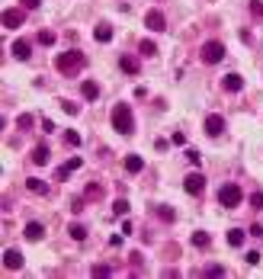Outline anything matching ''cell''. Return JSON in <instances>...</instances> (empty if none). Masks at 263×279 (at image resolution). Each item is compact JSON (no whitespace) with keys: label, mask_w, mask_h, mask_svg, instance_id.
Listing matches in <instances>:
<instances>
[{"label":"cell","mask_w":263,"mask_h":279,"mask_svg":"<svg viewBox=\"0 0 263 279\" xmlns=\"http://www.w3.org/2000/svg\"><path fill=\"white\" fill-rule=\"evenodd\" d=\"M16 125H19V129H23V132H29L32 125H36V119H32V116H29V112H23V116L16 119Z\"/></svg>","instance_id":"cell-25"},{"label":"cell","mask_w":263,"mask_h":279,"mask_svg":"<svg viewBox=\"0 0 263 279\" xmlns=\"http://www.w3.org/2000/svg\"><path fill=\"white\" fill-rule=\"evenodd\" d=\"M84 202L87 199H80V196H77V199H71V212H84Z\"/></svg>","instance_id":"cell-35"},{"label":"cell","mask_w":263,"mask_h":279,"mask_svg":"<svg viewBox=\"0 0 263 279\" xmlns=\"http://www.w3.org/2000/svg\"><path fill=\"white\" fill-rule=\"evenodd\" d=\"M218 202H222L225 209H238L241 202H244L241 186L238 183H222V186H218Z\"/></svg>","instance_id":"cell-3"},{"label":"cell","mask_w":263,"mask_h":279,"mask_svg":"<svg viewBox=\"0 0 263 279\" xmlns=\"http://www.w3.org/2000/svg\"><path fill=\"white\" fill-rule=\"evenodd\" d=\"M64 141H68L71 148H77V145H80L84 138H80V132H74V129H68V132H64Z\"/></svg>","instance_id":"cell-27"},{"label":"cell","mask_w":263,"mask_h":279,"mask_svg":"<svg viewBox=\"0 0 263 279\" xmlns=\"http://www.w3.org/2000/svg\"><path fill=\"white\" fill-rule=\"evenodd\" d=\"M36 39H39V45H55V32H48V29H42L39 36H36Z\"/></svg>","instance_id":"cell-31"},{"label":"cell","mask_w":263,"mask_h":279,"mask_svg":"<svg viewBox=\"0 0 263 279\" xmlns=\"http://www.w3.org/2000/svg\"><path fill=\"white\" fill-rule=\"evenodd\" d=\"M250 234H254V238H263V225H260V222H257V225L250 228Z\"/></svg>","instance_id":"cell-42"},{"label":"cell","mask_w":263,"mask_h":279,"mask_svg":"<svg viewBox=\"0 0 263 279\" xmlns=\"http://www.w3.org/2000/svg\"><path fill=\"white\" fill-rule=\"evenodd\" d=\"M87 196H90V199H100V196H103V186L100 183H90V186H87Z\"/></svg>","instance_id":"cell-34"},{"label":"cell","mask_w":263,"mask_h":279,"mask_svg":"<svg viewBox=\"0 0 263 279\" xmlns=\"http://www.w3.org/2000/svg\"><path fill=\"white\" fill-rule=\"evenodd\" d=\"M3 266L7 270H19L23 266V254L19 250H3Z\"/></svg>","instance_id":"cell-11"},{"label":"cell","mask_w":263,"mask_h":279,"mask_svg":"<svg viewBox=\"0 0 263 279\" xmlns=\"http://www.w3.org/2000/svg\"><path fill=\"white\" fill-rule=\"evenodd\" d=\"M244 238H247V234L241 231V228H231V231H228V244H231V247H241V244H244Z\"/></svg>","instance_id":"cell-20"},{"label":"cell","mask_w":263,"mask_h":279,"mask_svg":"<svg viewBox=\"0 0 263 279\" xmlns=\"http://www.w3.org/2000/svg\"><path fill=\"white\" fill-rule=\"evenodd\" d=\"M225 132V119L222 116H209L206 119V135H209V138H215V135H222Z\"/></svg>","instance_id":"cell-10"},{"label":"cell","mask_w":263,"mask_h":279,"mask_svg":"<svg viewBox=\"0 0 263 279\" xmlns=\"http://www.w3.org/2000/svg\"><path fill=\"white\" fill-rule=\"evenodd\" d=\"M138 52L151 58V55H157V45H154V42H151V39H145V42H138Z\"/></svg>","instance_id":"cell-24"},{"label":"cell","mask_w":263,"mask_h":279,"mask_svg":"<svg viewBox=\"0 0 263 279\" xmlns=\"http://www.w3.org/2000/svg\"><path fill=\"white\" fill-rule=\"evenodd\" d=\"M119 68H122V74H132V77L138 74V61H135L132 55H122V58H119Z\"/></svg>","instance_id":"cell-15"},{"label":"cell","mask_w":263,"mask_h":279,"mask_svg":"<svg viewBox=\"0 0 263 279\" xmlns=\"http://www.w3.org/2000/svg\"><path fill=\"white\" fill-rule=\"evenodd\" d=\"M209 244H212V238H209V234H206V231H196V234H193V247L206 250V247H209Z\"/></svg>","instance_id":"cell-21"},{"label":"cell","mask_w":263,"mask_h":279,"mask_svg":"<svg viewBox=\"0 0 263 279\" xmlns=\"http://www.w3.org/2000/svg\"><path fill=\"white\" fill-rule=\"evenodd\" d=\"M48 154H52V151H48V145H45V141H42V145H36V148H32V164L45 167V164H48Z\"/></svg>","instance_id":"cell-12"},{"label":"cell","mask_w":263,"mask_h":279,"mask_svg":"<svg viewBox=\"0 0 263 279\" xmlns=\"http://www.w3.org/2000/svg\"><path fill=\"white\" fill-rule=\"evenodd\" d=\"M202 276H225V266L222 263H209L206 270H202Z\"/></svg>","instance_id":"cell-26"},{"label":"cell","mask_w":263,"mask_h":279,"mask_svg":"<svg viewBox=\"0 0 263 279\" xmlns=\"http://www.w3.org/2000/svg\"><path fill=\"white\" fill-rule=\"evenodd\" d=\"M222 90H228V93H241V90H244V77H241L238 71L225 74V77H222Z\"/></svg>","instance_id":"cell-7"},{"label":"cell","mask_w":263,"mask_h":279,"mask_svg":"<svg viewBox=\"0 0 263 279\" xmlns=\"http://www.w3.org/2000/svg\"><path fill=\"white\" fill-rule=\"evenodd\" d=\"M61 109L68 112V116H77V112H80V106H77V103H71V100H61Z\"/></svg>","instance_id":"cell-33"},{"label":"cell","mask_w":263,"mask_h":279,"mask_svg":"<svg viewBox=\"0 0 263 279\" xmlns=\"http://www.w3.org/2000/svg\"><path fill=\"white\" fill-rule=\"evenodd\" d=\"M68 234H71V238H74V241H84V238H87V228L74 222V225H68Z\"/></svg>","instance_id":"cell-22"},{"label":"cell","mask_w":263,"mask_h":279,"mask_svg":"<svg viewBox=\"0 0 263 279\" xmlns=\"http://www.w3.org/2000/svg\"><path fill=\"white\" fill-rule=\"evenodd\" d=\"M26 19L23 10H3V16H0V23H3V29H19Z\"/></svg>","instance_id":"cell-6"},{"label":"cell","mask_w":263,"mask_h":279,"mask_svg":"<svg viewBox=\"0 0 263 279\" xmlns=\"http://www.w3.org/2000/svg\"><path fill=\"white\" fill-rule=\"evenodd\" d=\"M170 141H173V145H183L186 135H183V132H173V138H170Z\"/></svg>","instance_id":"cell-41"},{"label":"cell","mask_w":263,"mask_h":279,"mask_svg":"<svg viewBox=\"0 0 263 279\" xmlns=\"http://www.w3.org/2000/svg\"><path fill=\"white\" fill-rule=\"evenodd\" d=\"M42 129H45V132L52 135V132H55V122H52V119H42Z\"/></svg>","instance_id":"cell-39"},{"label":"cell","mask_w":263,"mask_h":279,"mask_svg":"<svg viewBox=\"0 0 263 279\" xmlns=\"http://www.w3.org/2000/svg\"><path fill=\"white\" fill-rule=\"evenodd\" d=\"M10 55H13L16 61H29V55H32V45L26 39H16L13 45H10Z\"/></svg>","instance_id":"cell-9"},{"label":"cell","mask_w":263,"mask_h":279,"mask_svg":"<svg viewBox=\"0 0 263 279\" xmlns=\"http://www.w3.org/2000/svg\"><path fill=\"white\" fill-rule=\"evenodd\" d=\"M125 170H129V173H141V170H145V161H141L138 154L125 157Z\"/></svg>","instance_id":"cell-18"},{"label":"cell","mask_w":263,"mask_h":279,"mask_svg":"<svg viewBox=\"0 0 263 279\" xmlns=\"http://www.w3.org/2000/svg\"><path fill=\"white\" fill-rule=\"evenodd\" d=\"M80 90H84L87 100H96V96H100V87L93 84V80H84V84H80Z\"/></svg>","instance_id":"cell-19"},{"label":"cell","mask_w":263,"mask_h":279,"mask_svg":"<svg viewBox=\"0 0 263 279\" xmlns=\"http://www.w3.org/2000/svg\"><path fill=\"white\" fill-rule=\"evenodd\" d=\"M90 273H93V276H113V266H109V263H96Z\"/></svg>","instance_id":"cell-30"},{"label":"cell","mask_w":263,"mask_h":279,"mask_svg":"<svg viewBox=\"0 0 263 279\" xmlns=\"http://www.w3.org/2000/svg\"><path fill=\"white\" fill-rule=\"evenodd\" d=\"M84 64H87V55L77 52V48L55 55V71H58V74H68V77H74L77 71H84Z\"/></svg>","instance_id":"cell-1"},{"label":"cell","mask_w":263,"mask_h":279,"mask_svg":"<svg viewBox=\"0 0 263 279\" xmlns=\"http://www.w3.org/2000/svg\"><path fill=\"white\" fill-rule=\"evenodd\" d=\"M125 212H129V202H125V199L113 202V215H125Z\"/></svg>","instance_id":"cell-32"},{"label":"cell","mask_w":263,"mask_h":279,"mask_svg":"<svg viewBox=\"0 0 263 279\" xmlns=\"http://www.w3.org/2000/svg\"><path fill=\"white\" fill-rule=\"evenodd\" d=\"M247 10H250V16H254V19H263V0H250Z\"/></svg>","instance_id":"cell-23"},{"label":"cell","mask_w":263,"mask_h":279,"mask_svg":"<svg viewBox=\"0 0 263 279\" xmlns=\"http://www.w3.org/2000/svg\"><path fill=\"white\" fill-rule=\"evenodd\" d=\"M129 263H132V270H135V266H141V254H132V257H129Z\"/></svg>","instance_id":"cell-40"},{"label":"cell","mask_w":263,"mask_h":279,"mask_svg":"<svg viewBox=\"0 0 263 279\" xmlns=\"http://www.w3.org/2000/svg\"><path fill=\"white\" fill-rule=\"evenodd\" d=\"M183 186H186V193L189 196H199L202 189H206V177H202V173H189V177L183 180Z\"/></svg>","instance_id":"cell-8"},{"label":"cell","mask_w":263,"mask_h":279,"mask_svg":"<svg viewBox=\"0 0 263 279\" xmlns=\"http://www.w3.org/2000/svg\"><path fill=\"white\" fill-rule=\"evenodd\" d=\"M26 189H29V193L45 196L48 193V183H45V180H39V177H29V180H26Z\"/></svg>","instance_id":"cell-16"},{"label":"cell","mask_w":263,"mask_h":279,"mask_svg":"<svg viewBox=\"0 0 263 279\" xmlns=\"http://www.w3.org/2000/svg\"><path fill=\"white\" fill-rule=\"evenodd\" d=\"M145 26L151 32H164V29H167V19H164L161 10H148V13H145Z\"/></svg>","instance_id":"cell-5"},{"label":"cell","mask_w":263,"mask_h":279,"mask_svg":"<svg viewBox=\"0 0 263 279\" xmlns=\"http://www.w3.org/2000/svg\"><path fill=\"white\" fill-rule=\"evenodd\" d=\"M250 205H254V209H263V193H254V196H250Z\"/></svg>","instance_id":"cell-36"},{"label":"cell","mask_w":263,"mask_h":279,"mask_svg":"<svg viewBox=\"0 0 263 279\" xmlns=\"http://www.w3.org/2000/svg\"><path fill=\"white\" fill-rule=\"evenodd\" d=\"M113 129H116L119 135H132V132H135V116H132V106H125V103L113 106Z\"/></svg>","instance_id":"cell-2"},{"label":"cell","mask_w":263,"mask_h":279,"mask_svg":"<svg viewBox=\"0 0 263 279\" xmlns=\"http://www.w3.org/2000/svg\"><path fill=\"white\" fill-rule=\"evenodd\" d=\"M19 3H23L26 10H39V3H42V0H19Z\"/></svg>","instance_id":"cell-38"},{"label":"cell","mask_w":263,"mask_h":279,"mask_svg":"<svg viewBox=\"0 0 263 279\" xmlns=\"http://www.w3.org/2000/svg\"><path fill=\"white\" fill-rule=\"evenodd\" d=\"M93 39H96V42H109V39H113V26H109V23H96Z\"/></svg>","instance_id":"cell-17"},{"label":"cell","mask_w":263,"mask_h":279,"mask_svg":"<svg viewBox=\"0 0 263 279\" xmlns=\"http://www.w3.org/2000/svg\"><path fill=\"white\" fill-rule=\"evenodd\" d=\"M199 55H202V61L206 64H218L225 58V45L222 42H206V45L199 48Z\"/></svg>","instance_id":"cell-4"},{"label":"cell","mask_w":263,"mask_h":279,"mask_svg":"<svg viewBox=\"0 0 263 279\" xmlns=\"http://www.w3.org/2000/svg\"><path fill=\"white\" fill-rule=\"evenodd\" d=\"M23 238H26V241H42V238H45V228H42V222H29Z\"/></svg>","instance_id":"cell-13"},{"label":"cell","mask_w":263,"mask_h":279,"mask_svg":"<svg viewBox=\"0 0 263 279\" xmlns=\"http://www.w3.org/2000/svg\"><path fill=\"white\" fill-rule=\"evenodd\" d=\"M244 260H247V263H250V266H257V263H260V254H257V250H250V254H247V257H244Z\"/></svg>","instance_id":"cell-37"},{"label":"cell","mask_w":263,"mask_h":279,"mask_svg":"<svg viewBox=\"0 0 263 279\" xmlns=\"http://www.w3.org/2000/svg\"><path fill=\"white\" fill-rule=\"evenodd\" d=\"M80 164H84V161H80V157H71V161L64 164L61 170L55 173V180H58V183H61V180H68V173H74V170H77V167H80Z\"/></svg>","instance_id":"cell-14"},{"label":"cell","mask_w":263,"mask_h":279,"mask_svg":"<svg viewBox=\"0 0 263 279\" xmlns=\"http://www.w3.org/2000/svg\"><path fill=\"white\" fill-rule=\"evenodd\" d=\"M186 161L193 164V167H199V164H202V154L196 151V148H186Z\"/></svg>","instance_id":"cell-28"},{"label":"cell","mask_w":263,"mask_h":279,"mask_svg":"<svg viewBox=\"0 0 263 279\" xmlns=\"http://www.w3.org/2000/svg\"><path fill=\"white\" fill-rule=\"evenodd\" d=\"M157 218H164V222H173L177 215H173V209H170V205H157Z\"/></svg>","instance_id":"cell-29"}]
</instances>
